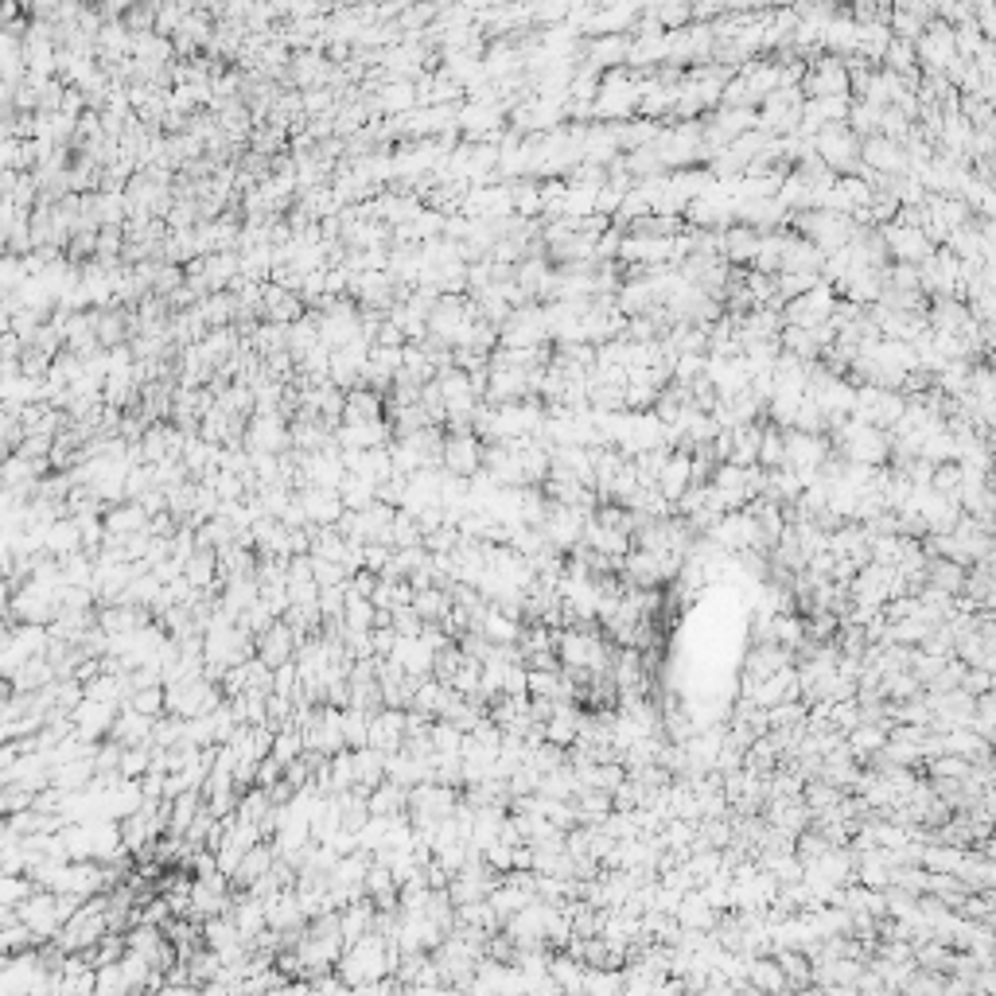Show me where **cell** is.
I'll return each instance as SVG.
<instances>
[{
	"label": "cell",
	"instance_id": "cell-1",
	"mask_svg": "<svg viewBox=\"0 0 996 996\" xmlns=\"http://www.w3.org/2000/svg\"><path fill=\"white\" fill-rule=\"evenodd\" d=\"M557 658L565 670H592L604 674L611 662V642L607 635L592 623H576V627H557Z\"/></svg>",
	"mask_w": 996,
	"mask_h": 996
},
{
	"label": "cell",
	"instance_id": "cell-2",
	"mask_svg": "<svg viewBox=\"0 0 996 996\" xmlns=\"http://www.w3.org/2000/svg\"><path fill=\"white\" fill-rule=\"evenodd\" d=\"M588 518H592L588 510L569 506V502H553V498H549L545 518L537 522V530H541V537H545V545H553V549L569 553L572 545H580V537H584V522H588Z\"/></svg>",
	"mask_w": 996,
	"mask_h": 996
},
{
	"label": "cell",
	"instance_id": "cell-3",
	"mask_svg": "<svg viewBox=\"0 0 996 996\" xmlns=\"http://www.w3.org/2000/svg\"><path fill=\"white\" fill-rule=\"evenodd\" d=\"M814 156L825 160V168L849 172V168H856V160H860V141H856V133L849 125L829 121V125H821L818 133H814Z\"/></svg>",
	"mask_w": 996,
	"mask_h": 996
},
{
	"label": "cell",
	"instance_id": "cell-4",
	"mask_svg": "<svg viewBox=\"0 0 996 996\" xmlns=\"http://www.w3.org/2000/svg\"><path fill=\"white\" fill-rule=\"evenodd\" d=\"M16 919L28 926L39 942L55 938V934H59V926H63V919H59V907H55V891L32 888V895H24V899L16 903Z\"/></svg>",
	"mask_w": 996,
	"mask_h": 996
},
{
	"label": "cell",
	"instance_id": "cell-5",
	"mask_svg": "<svg viewBox=\"0 0 996 996\" xmlns=\"http://www.w3.org/2000/svg\"><path fill=\"white\" fill-rule=\"evenodd\" d=\"M884 249H891L899 261H907V265H919L923 257L934 253V242L926 238L923 226H915V222H903V218H895L888 230H884Z\"/></svg>",
	"mask_w": 996,
	"mask_h": 996
},
{
	"label": "cell",
	"instance_id": "cell-6",
	"mask_svg": "<svg viewBox=\"0 0 996 996\" xmlns=\"http://www.w3.org/2000/svg\"><path fill=\"white\" fill-rule=\"evenodd\" d=\"M440 467L452 471V475H463L471 479L479 467H483V440L475 432H456L444 440V452H440Z\"/></svg>",
	"mask_w": 996,
	"mask_h": 996
},
{
	"label": "cell",
	"instance_id": "cell-7",
	"mask_svg": "<svg viewBox=\"0 0 996 996\" xmlns=\"http://www.w3.org/2000/svg\"><path fill=\"white\" fill-rule=\"evenodd\" d=\"M296 646H300V639L292 635V627H288L285 619H273L261 635H253V654L269 666V670H277V666H285V662H292V654H296Z\"/></svg>",
	"mask_w": 996,
	"mask_h": 996
},
{
	"label": "cell",
	"instance_id": "cell-8",
	"mask_svg": "<svg viewBox=\"0 0 996 996\" xmlns=\"http://www.w3.org/2000/svg\"><path fill=\"white\" fill-rule=\"evenodd\" d=\"M113 716H117V705L94 701V697H82V701H78V705L71 709L74 736H82V740L98 744L102 736H109V728H113Z\"/></svg>",
	"mask_w": 996,
	"mask_h": 996
},
{
	"label": "cell",
	"instance_id": "cell-9",
	"mask_svg": "<svg viewBox=\"0 0 996 996\" xmlns=\"http://www.w3.org/2000/svg\"><path fill=\"white\" fill-rule=\"evenodd\" d=\"M763 821L771 829H779L786 837H798L806 825H810V810L802 802V794H790V798H767L763 802Z\"/></svg>",
	"mask_w": 996,
	"mask_h": 996
},
{
	"label": "cell",
	"instance_id": "cell-10",
	"mask_svg": "<svg viewBox=\"0 0 996 996\" xmlns=\"http://www.w3.org/2000/svg\"><path fill=\"white\" fill-rule=\"evenodd\" d=\"M296 498H300V506H304L308 526H335L339 514L347 510L343 498H339V491H331V487H300V495Z\"/></svg>",
	"mask_w": 996,
	"mask_h": 996
},
{
	"label": "cell",
	"instance_id": "cell-11",
	"mask_svg": "<svg viewBox=\"0 0 996 996\" xmlns=\"http://www.w3.org/2000/svg\"><path fill=\"white\" fill-rule=\"evenodd\" d=\"M366 744L378 747L382 755H390V751H397V747L405 744V709L370 712V732H366Z\"/></svg>",
	"mask_w": 996,
	"mask_h": 996
},
{
	"label": "cell",
	"instance_id": "cell-12",
	"mask_svg": "<svg viewBox=\"0 0 996 996\" xmlns=\"http://www.w3.org/2000/svg\"><path fill=\"white\" fill-rule=\"evenodd\" d=\"M689 487H693V463H689V452L674 448L670 460H666V467H662V475H658V495L674 506Z\"/></svg>",
	"mask_w": 996,
	"mask_h": 996
},
{
	"label": "cell",
	"instance_id": "cell-13",
	"mask_svg": "<svg viewBox=\"0 0 996 996\" xmlns=\"http://www.w3.org/2000/svg\"><path fill=\"white\" fill-rule=\"evenodd\" d=\"M783 666H794V654H790L786 646H779V642H755V646L747 650L744 677L759 681V677L775 674V670H783Z\"/></svg>",
	"mask_w": 996,
	"mask_h": 996
},
{
	"label": "cell",
	"instance_id": "cell-14",
	"mask_svg": "<svg viewBox=\"0 0 996 996\" xmlns=\"http://www.w3.org/2000/svg\"><path fill=\"white\" fill-rule=\"evenodd\" d=\"M888 728L891 724H880V720H860L856 728H849L845 732V747L853 751V759L864 767L880 747L888 744Z\"/></svg>",
	"mask_w": 996,
	"mask_h": 996
},
{
	"label": "cell",
	"instance_id": "cell-15",
	"mask_svg": "<svg viewBox=\"0 0 996 996\" xmlns=\"http://www.w3.org/2000/svg\"><path fill=\"white\" fill-rule=\"evenodd\" d=\"M592 553H600V557H627V549H631V534L627 530H615V526H604V522H596V518H588L584 522V537H580Z\"/></svg>",
	"mask_w": 996,
	"mask_h": 996
},
{
	"label": "cell",
	"instance_id": "cell-16",
	"mask_svg": "<svg viewBox=\"0 0 996 996\" xmlns=\"http://www.w3.org/2000/svg\"><path fill=\"white\" fill-rule=\"evenodd\" d=\"M432 646H428L421 635H413V639H401L397 635V642H393V650H390V658L405 670V674H413V677H428L432 674Z\"/></svg>",
	"mask_w": 996,
	"mask_h": 996
},
{
	"label": "cell",
	"instance_id": "cell-17",
	"mask_svg": "<svg viewBox=\"0 0 996 996\" xmlns=\"http://www.w3.org/2000/svg\"><path fill=\"white\" fill-rule=\"evenodd\" d=\"M674 919L681 926H689V930H712L716 926V919H720V911L712 907L709 899L701 895L697 888H689L681 899H677V907H674Z\"/></svg>",
	"mask_w": 996,
	"mask_h": 996
},
{
	"label": "cell",
	"instance_id": "cell-18",
	"mask_svg": "<svg viewBox=\"0 0 996 996\" xmlns=\"http://www.w3.org/2000/svg\"><path fill=\"white\" fill-rule=\"evenodd\" d=\"M580 720H584V712L576 709L572 701H557L553 716L541 724V728H545V740L557 747H572V740L580 736Z\"/></svg>",
	"mask_w": 996,
	"mask_h": 996
},
{
	"label": "cell",
	"instance_id": "cell-19",
	"mask_svg": "<svg viewBox=\"0 0 996 996\" xmlns=\"http://www.w3.org/2000/svg\"><path fill=\"white\" fill-rule=\"evenodd\" d=\"M747 985H751V993H783V989H790V985H786V973L779 969V961H775V954H755V958H747Z\"/></svg>",
	"mask_w": 996,
	"mask_h": 996
},
{
	"label": "cell",
	"instance_id": "cell-20",
	"mask_svg": "<svg viewBox=\"0 0 996 996\" xmlns=\"http://www.w3.org/2000/svg\"><path fill=\"white\" fill-rule=\"evenodd\" d=\"M273 860H277V849H273V845H265V837H261V841H257V845H253V849L238 860V868L230 872V888L246 891L249 884L261 876V872H269V864H273Z\"/></svg>",
	"mask_w": 996,
	"mask_h": 996
},
{
	"label": "cell",
	"instance_id": "cell-21",
	"mask_svg": "<svg viewBox=\"0 0 996 996\" xmlns=\"http://www.w3.org/2000/svg\"><path fill=\"white\" fill-rule=\"evenodd\" d=\"M152 720L156 716H141V712L125 709L113 716V728H109V736L117 740L121 747H133V744H148V736H152Z\"/></svg>",
	"mask_w": 996,
	"mask_h": 996
},
{
	"label": "cell",
	"instance_id": "cell-22",
	"mask_svg": "<svg viewBox=\"0 0 996 996\" xmlns=\"http://www.w3.org/2000/svg\"><path fill=\"white\" fill-rule=\"evenodd\" d=\"M351 751H355V790L370 794L374 786L386 779V755L370 744L351 747Z\"/></svg>",
	"mask_w": 996,
	"mask_h": 996
},
{
	"label": "cell",
	"instance_id": "cell-23",
	"mask_svg": "<svg viewBox=\"0 0 996 996\" xmlns=\"http://www.w3.org/2000/svg\"><path fill=\"white\" fill-rule=\"evenodd\" d=\"M930 588L946 592V596H961V584H965V565L950 561V557H926V580Z\"/></svg>",
	"mask_w": 996,
	"mask_h": 996
},
{
	"label": "cell",
	"instance_id": "cell-24",
	"mask_svg": "<svg viewBox=\"0 0 996 996\" xmlns=\"http://www.w3.org/2000/svg\"><path fill=\"white\" fill-rule=\"evenodd\" d=\"M475 631H479L487 642H495V646H518L522 623H518V619H510V615H502L498 607L487 604V611H483V619H479V627H475Z\"/></svg>",
	"mask_w": 996,
	"mask_h": 996
},
{
	"label": "cell",
	"instance_id": "cell-25",
	"mask_svg": "<svg viewBox=\"0 0 996 996\" xmlns=\"http://www.w3.org/2000/svg\"><path fill=\"white\" fill-rule=\"evenodd\" d=\"M413 611L425 619V623H440L448 611H452V592L448 584H428V588H417L413 592Z\"/></svg>",
	"mask_w": 996,
	"mask_h": 996
},
{
	"label": "cell",
	"instance_id": "cell-26",
	"mask_svg": "<svg viewBox=\"0 0 996 996\" xmlns=\"http://www.w3.org/2000/svg\"><path fill=\"white\" fill-rule=\"evenodd\" d=\"M366 806H370V814H382V818L405 814V810H409V790L397 786L393 779H382V783L366 794Z\"/></svg>",
	"mask_w": 996,
	"mask_h": 996
},
{
	"label": "cell",
	"instance_id": "cell-27",
	"mask_svg": "<svg viewBox=\"0 0 996 996\" xmlns=\"http://www.w3.org/2000/svg\"><path fill=\"white\" fill-rule=\"evenodd\" d=\"M288 444V432L281 425V417H257L249 428V452H281Z\"/></svg>",
	"mask_w": 996,
	"mask_h": 996
},
{
	"label": "cell",
	"instance_id": "cell-28",
	"mask_svg": "<svg viewBox=\"0 0 996 996\" xmlns=\"http://www.w3.org/2000/svg\"><path fill=\"white\" fill-rule=\"evenodd\" d=\"M549 977H553V985H557L561 993H580V985H584V965L572 958L569 950H553V954H549Z\"/></svg>",
	"mask_w": 996,
	"mask_h": 996
},
{
	"label": "cell",
	"instance_id": "cell-29",
	"mask_svg": "<svg viewBox=\"0 0 996 996\" xmlns=\"http://www.w3.org/2000/svg\"><path fill=\"white\" fill-rule=\"evenodd\" d=\"M771 642L786 646V650L798 658V650H802V642H806V623H802L798 615H790V611H775V615H771Z\"/></svg>",
	"mask_w": 996,
	"mask_h": 996
},
{
	"label": "cell",
	"instance_id": "cell-30",
	"mask_svg": "<svg viewBox=\"0 0 996 996\" xmlns=\"http://www.w3.org/2000/svg\"><path fill=\"white\" fill-rule=\"evenodd\" d=\"M720 249L728 253V261H755V249H759V234L751 226H732L724 238H720Z\"/></svg>",
	"mask_w": 996,
	"mask_h": 996
},
{
	"label": "cell",
	"instance_id": "cell-31",
	"mask_svg": "<svg viewBox=\"0 0 996 996\" xmlns=\"http://www.w3.org/2000/svg\"><path fill=\"white\" fill-rule=\"evenodd\" d=\"M771 954H775L779 969L786 973V985H790V989H806V985H810V958H806L802 950H786V946H779V950H771Z\"/></svg>",
	"mask_w": 996,
	"mask_h": 996
},
{
	"label": "cell",
	"instance_id": "cell-32",
	"mask_svg": "<svg viewBox=\"0 0 996 996\" xmlns=\"http://www.w3.org/2000/svg\"><path fill=\"white\" fill-rule=\"evenodd\" d=\"M343 417L347 425H366V421H382V409H378V397L374 393H351L347 405H343Z\"/></svg>",
	"mask_w": 996,
	"mask_h": 996
},
{
	"label": "cell",
	"instance_id": "cell-33",
	"mask_svg": "<svg viewBox=\"0 0 996 996\" xmlns=\"http://www.w3.org/2000/svg\"><path fill=\"white\" fill-rule=\"evenodd\" d=\"M125 709L141 712V716H160L164 712V685H141L125 697Z\"/></svg>",
	"mask_w": 996,
	"mask_h": 996
},
{
	"label": "cell",
	"instance_id": "cell-34",
	"mask_svg": "<svg viewBox=\"0 0 996 996\" xmlns=\"http://www.w3.org/2000/svg\"><path fill=\"white\" fill-rule=\"evenodd\" d=\"M36 802V790L24 783H4L0 786V818L16 814V810H28Z\"/></svg>",
	"mask_w": 996,
	"mask_h": 996
},
{
	"label": "cell",
	"instance_id": "cell-35",
	"mask_svg": "<svg viewBox=\"0 0 996 996\" xmlns=\"http://www.w3.org/2000/svg\"><path fill=\"white\" fill-rule=\"evenodd\" d=\"M32 880L28 876H16V872H0V907H12L16 911V903L24 899V895H32Z\"/></svg>",
	"mask_w": 996,
	"mask_h": 996
},
{
	"label": "cell",
	"instance_id": "cell-36",
	"mask_svg": "<svg viewBox=\"0 0 996 996\" xmlns=\"http://www.w3.org/2000/svg\"><path fill=\"white\" fill-rule=\"evenodd\" d=\"M148 767H152V744H133L121 751V775L125 779H141Z\"/></svg>",
	"mask_w": 996,
	"mask_h": 996
},
{
	"label": "cell",
	"instance_id": "cell-37",
	"mask_svg": "<svg viewBox=\"0 0 996 996\" xmlns=\"http://www.w3.org/2000/svg\"><path fill=\"white\" fill-rule=\"evenodd\" d=\"M366 732H370V712L343 709V740H347V747L366 744Z\"/></svg>",
	"mask_w": 996,
	"mask_h": 996
},
{
	"label": "cell",
	"instance_id": "cell-38",
	"mask_svg": "<svg viewBox=\"0 0 996 996\" xmlns=\"http://www.w3.org/2000/svg\"><path fill=\"white\" fill-rule=\"evenodd\" d=\"M390 627L401 635V639H413V635H421V627H425V619L413 611V607H390Z\"/></svg>",
	"mask_w": 996,
	"mask_h": 996
},
{
	"label": "cell",
	"instance_id": "cell-39",
	"mask_svg": "<svg viewBox=\"0 0 996 996\" xmlns=\"http://www.w3.org/2000/svg\"><path fill=\"white\" fill-rule=\"evenodd\" d=\"M308 557H312V576H316V584H320V588H327V584H343V580H347L343 565L323 561V557H316V553H308Z\"/></svg>",
	"mask_w": 996,
	"mask_h": 996
},
{
	"label": "cell",
	"instance_id": "cell-40",
	"mask_svg": "<svg viewBox=\"0 0 996 996\" xmlns=\"http://www.w3.org/2000/svg\"><path fill=\"white\" fill-rule=\"evenodd\" d=\"M393 642H397V631H393L390 623L386 627H370V650H374V658H390Z\"/></svg>",
	"mask_w": 996,
	"mask_h": 996
}]
</instances>
